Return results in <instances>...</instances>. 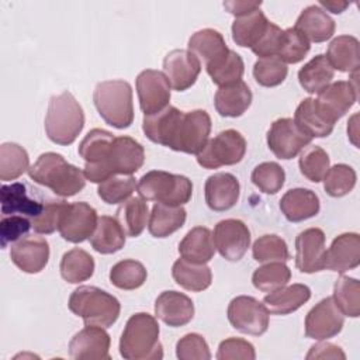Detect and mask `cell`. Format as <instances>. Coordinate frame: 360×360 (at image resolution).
Instances as JSON below:
<instances>
[{"mask_svg": "<svg viewBox=\"0 0 360 360\" xmlns=\"http://www.w3.org/2000/svg\"><path fill=\"white\" fill-rule=\"evenodd\" d=\"M142 129L155 143L197 155L208 142L211 118L205 110L180 111L167 105L153 115H143Z\"/></svg>", "mask_w": 360, "mask_h": 360, "instance_id": "obj_1", "label": "cell"}, {"mask_svg": "<svg viewBox=\"0 0 360 360\" xmlns=\"http://www.w3.org/2000/svg\"><path fill=\"white\" fill-rule=\"evenodd\" d=\"M28 176L35 183L51 188L59 197H72L86 186L84 173L55 152L42 153L28 169Z\"/></svg>", "mask_w": 360, "mask_h": 360, "instance_id": "obj_2", "label": "cell"}, {"mask_svg": "<svg viewBox=\"0 0 360 360\" xmlns=\"http://www.w3.org/2000/svg\"><path fill=\"white\" fill-rule=\"evenodd\" d=\"M159 323L150 314H134L125 323L120 339V353L128 360H155L163 357L159 342Z\"/></svg>", "mask_w": 360, "mask_h": 360, "instance_id": "obj_3", "label": "cell"}, {"mask_svg": "<svg viewBox=\"0 0 360 360\" xmlns=\"http://www.w3.org/2000/svg\"><path fill=\"white\" fill-rule=\"evenodd\" d=\"M84 127V112L70 91L52 96L45 115V132L56 145H70Z\"/></svg>", "mask_w": 360, "mask_h": 360, "instance_id": "obj_4", "label": "cell"}, {"mask_svg": "<svg viewBox=\"0 0 360 360\" xmlns=\"http://www.w3.org/2000/svg\"><path fill=\"white\" fill-rule=\"evenodd\" d=\"M145 162L143 146L131 136H115L107 158L98 165H84V176L91 183H103L117 174H132Z\"/></svg>", "mask_w": 360, "mask_h": 360, "instance_id": "obj_5", "label": "cell"}, {"mask_svg": "<svg viewBox=\"0 0 360 360\" xmlns=\"http://www.w3.org/2000/svg\"><path fill=\"white\" fill-rule=\"evenodd\" d=\"M69 309L80 316L84 325L101 328L112 326L121 312L120 301L110 292L94 287L80 285L69 297Z\"/></svg>", "mask_w": 360, "mask_h": 360, "instance_id": "obj_6", "label": "cell"}, {"mask_svg": "<svg viewBox=\"0 0 360 360\" xmlns=\"http://www.w3.org/2000/svg\"><path fill=\"white\" fill-rule=\"evenodd\" d=\"M93 103L100 117L117 129L128 128L134 121L132 87L125 80H105L97 83Z\"/></svg>", "mask_w": 360, "mask_h": 360, "instance_id": "obj_7", "label": "cell"}, {"mask_svg": "<svg viewBox=\"0 0 360 360\" xmlns=\"http://www.w3.org/2000/svg\"><path fill=\"white\" fill-rule=\"evenodd\" d=\"M136 190L145 201H156L172 207H181L190 201L193 183L188 177L173 174L163 170H150L145 173Z\"/></svg>", "mask_w": 360, "mask_h": 360, "instance_id": "obj_8", "label": "cell"}, {"mask_svg": "<svg viewBox=\"0 0 360 360\" xmlns=\"http://www.w3.org/2000/svg\"><path fill=\"white\" fill-rule=\"evenodd\" d=\"M246 153V139L236 129H225L210 139L201 152L197 153V162L204 169H218L239 163Z\"/></svg>", "mask_w": 360, "mask_h": 360, "instance_id": "obj_9", "label": "cell"}, {"mask_svg": "<svg viewBox=\"0 0 360 360\" xmlns=\"http://www.w3.org/2000/svg\"><path fill=\"white\" fill-rule=\"evenodd\" d=\"M228 321L240 333L260 336L269 328L266 305L250 295L235 297L228 305Z\"/></svg>", "mask_w": 360, "mask_h": 360, "instance_id": "obj_10", "label": "cell"}, {"mask_svg": "<svg viewBox=\"0 0 360 360\" xmlns=\"http://www.w3.org/2000/svg\"><path fill=\"white\" fill-rule=\"evenodd\" d=\"M269 149L278 159H292L305 146H308L312 138L304 132L292 118L276 120L267 131Z\"/></svg>", "mask_w": 360, "mask_h": 360, "instance_id": "obj_11", "label": "cell"}, {"mask_svg": "<svg viewBox=\"0 0 360 360\" xmlns=\"http://www.w3.org/2000/svg\"><path fill=\"white\" fill-rule=\"evenodd\" d=\"M136 93L143 115H153L169 105L170 84L165 73L145 69L136 76Z\"/></svg>", "mask_w": 360, "mask_h": 360, "instance_id": "obj_12", "label": "cell"}, {"mask_svg": "<svg viewBox=\"0 0 360 360\" xmlns=\"http://www.w3.org/2000/svg\"><path fill=\"white\" fill-rule=\"evenodd\" d=\"M215 249L229 262H239L250 245V232L248 225L240 219L219 221L212 233Z\"/></svg>", "mask_w": 360, "mask_h": 360, "instance_id": "obj_13", "label": "cell"}, {"mask_svg": "<svg viewBox=\"0 0 360 360\" xmlns=\"http://www.w3.org/2000/svg\"><path fill=\"white\" fill-rule=\"evenodd\" d=\"M345 325V315L336 307L332 297L321 300L305 316V335L309 339L326 340L340 333Z\"/></svg>", "mask_w": 360, "mask_h": 360, "instance_id": "obj_14", "label": "cell"}, {"mask_svg": "<svg viewBox=\"0 0 360 360\" xmlns=\"http://www.w3.org/2000/svg\"><path fill=\"white\" fill-rule=\"evenodd\" d=\"M97 221V212L90 204L84 201L72 202L65 208L58 231L65 240L80 243L93 235Z\"/></svg>", "mask_w": 360, "mask_h": 360, "instance_id": "obj_15", "label": "cell"}, {"mask_svg": "<svg viewBox=\"0 0 360 360\" xmlns=\"http://www.w3.org/2000/svg\"><path fill=\"white\" fill-rule=\"evenodd\" d=\"M163 72L173 90L184 91L195 83L201 62L188 49H173L163 59Z\"/></svg>", "mask_w": 360, "mask_h": 360, "instance_id": "obj_16", "label": "cell"}, {"mask_svg": "<svg viewBox=\"0 0 360 360\" xmlns=\"http://www.w3.org/2000/svg\"><path fill=\"white\" fill-rule=\"evenodd\" d=\"M325 233L319 228H308L295 238V266L301 273H316L325 269Z\"/></svg>", "mask_w": 360, "mask_h": 360, "instance_id": "obj_17", "label": "cell"}, {"mask_svg": "<svg viewBox=\"0 0 360 360\" xmlns=\"http://www.w3.org/2000/svg\"><path fill=\"white\" fill-rule=\"evenodd\" d=\"M110 335L101 326L86 325L69 342V356L75 360H108Z\"/></svg>", "mask_w": 360, "mask_h": 360, "instance_id": "obj_18", "label": "cell"}, {"mask_svg": "<svg viewBox=\"0 0 360 360\" xmlns=\"http://www.w3.org/2000/svg\"><path fill=\"white\" fill-rule=\"evenodd\" d=\"M10 257L21 271L37 274L48 264L49 245L41 236L28 235L11 245Z\"/></svg>", "mask_w": 360, "mask_h": 360, "instance_id": "obj_19", "label": "cell"}, {"mask_svg": "<svg viewBox=\"0 0 360 360\" xmlns=\"http://www.w3.org/2000/svg\"><path fill=\"white\" fill-rule=\"evenodd\" d=\"M356 73L353 72V80L345 82L338 80L326 86L322 91L318 93L315 98L319 107L336 122L340 120L356 103L357 100V84Z\"/></svg>", "mask_w": 360, "mask_h": 360, "instance_id": "obj_20", "label": "cell"}, {"mask_svg": "<svg viewBox=\"0 0 360 360\" xmlns=\"http://www.w3.org/2000/svg\"><path fill=\"white\" fill-rule=\"evenodd\" d=\"M188 51L205 65V69H211L222 63L231 49L226 46L219 31L214 28H204L190 37Z\"/></svg>", "mask_w": 360, "mask_h": 360, "instance_id": "obj_21", "label": "cell"}, {"mask_svg": "<svg viewBox=\"0 0 360 360\" xmlns=\"http://www.w3.org/2000/svg\"><path fill=\"white\" fill-rule=\"evenodd\" d=\"M360 264V236L354 232H347L336 236L326 250L325 269L346 273Z\"/></svg>", "mask_w": 360, "mask_h": 360, "instance_id": "obj_22", "label": "cell"}, {"mask_svg": "<svg viewBox=\"0 0 360 360\" xmlns=\"http://www.w3.org/2000/svg\"><path fill=\"white\" fill-rule=\"evenodd\" d=\"M155 315L172 328L188 323L194 316V304L183 292L163 291L155 301Z\"/></svg>", "mask_w": 360, "mask_h": 360, "instance_id": "obj_23", "label": "cell"}, {"mask_svg": "<svg viewBox=\"0 0 360 360\" xmlns=\"http://www.w3.org/2000/svg\"><path fill=\"white\" fill-rule=\"evenodd\" d=\"M205 202L212 211H226L236 205L240 194L238 179L231 173H215L205 181Z\"/></svg>", "mask_w": 360, "mask_h": 360, "instance_id": "obj_24", "label": "cell"}, {"mask_svg": "<svg viewBox=\"0 0 360 360\" xmlns=\"http://www.w3.org/2000/svg\"><path fill=\"white\" fill-rule=\"evenodd\" d=\"M0 204L3 215L21 214L27 218H37L42 211L45 202L31 198L24 183L4 184L0 188Z\"/></svg>", "mask_w": 360, "mask_h": 360, "instance_id": "obj_25", "label": "cell"}, {"mask_svg": "<svg viewBox=\"0 0 360 360\" xmlns=\"http://www.w3.org/2000/svg\"><path fill=\"white\" fill-rule=\"evenodd\" d=\"M294 121L311 138H325L333 131L335 121L319 107L315 98H304L294 114Z\"/></svg>", "mask_w": 360, "mask_h": 360, "instance_id": "obj_26", "label": "cell"}, {"mask_svg": "<svg viewBox=\"0 0 360 360\" xmlns=\"http://www.w3.org/2000/svg\"><path fill=\"white\" fill-rule=\"evenodd\" d=\"M252 91L249 86L239 80L236 83L222 86L217 90L214 104L221 117H240L252 104Z\"/></svg>", "mask_w": 360, "mask_h": 360, "instance_id": "obj_27", "label": "cell"}, {"mask_svg": "<svg viewBox=\"0 0 360 360\" xmlns=\"http://www.w3.org/2000/svg\"><path fill=\"white\" fill-rule=\"evenodd\" d=\"M321 204L318 195L308 188H291L280 200V210L290 222H301L315 217Z\"/></svg>", "mask_w": 360, "mask_h": 360, "instance_id": "obj_28", "label": "cell"}, {"mask_svg": "<svg viewBox=\"0 0 360 360\" xmlns=\"http://www.w3.org/2000/svg\"><path fill=\"white\" fill-rule=\"evenodd\" d=\"M295 28L309 42H325L335 34V21L319 6H308L295 21Z\"/></svg>", "mask_w": 360, "mask_h": 360, "instance_id": "obj_29", "label": "cell"}, {"mask_svg": "<svg viewBox=\"0 0 360 360\" xmlns=\"http://www.w3.org/2000/svg\"><path fill=\"white\" fill-rule=\"evenodd\" d=\"M180 256L191 263L205 264L215 253L212 233L205 226H195L190 229L179 243Z\"/></svg>", "mask_w": 360, "mask_h": 360, "instance_id": "obj_30", "label": "cell"}, {"mask_svg": "<svg viewBox=\"0 0 360 360\" xmlns=\"http://www.w3.org/2000/svg\"><path fill=\"white\" fill-rule=\"evenodd\" d=\"M311 298V290L305 284L284 285L263 298L267 311L274 315H288L301 308Z\"/></svg>", "mask_w": 360, "mask_h": 360, "instance_id": "obj_31", "label": "cell"}, {"mask_svg": "<svg viewBox=\"0 0 360 360\" xmlns=\"http://www.w3.org/2000/svg\"><path fill=\"white\" fill-rule=\"evenodd\" d=\"M326 59L339 72H357L360 63V44L352 35H339L328 46Z\"/></svg>", "mask_w": 360, "mask_h": 360, "instance_id": "obj_32", "label": "cell"}, {"mask_svg": "<svg viewBox=\"0 0 360 360\" xmlns=\"http://www.w3.org/2000/svg\"><path fill=\"white\" fill-rule=\"evenodd\" d=\"M125 235L127 233L115 218L101 215L98 217L97 226L89 239L96 252L101 255H111L124 248Z\"/></svg>", "mask_w": 360, "mask_h": 360, "instance_id": "obj_33", "label": "cell"}, {"mask_svg": "<svg viewBox=\"0 0 360 360\" xmlns=\"http://www.w3.org/2000/svg\"><path fill=\"white\" fill-rule=\"evenodd\" d=\"M270 21L263 11L255 10L246 15L235 17L232 22V39L242 48H253L266 32Z\"/></svg>", "mask_w": 360, "mask_h": 360, "instance_id": "obj_34", "label": "cell"}, {"mask_svg": "<svg viewBox=\"0 0 360 360\" xmlns=\"http://www.w3.org/2000/svg\"><path fill=\"white\" fill-rule=\"evenodd\" d=\"M186 222V210L181 207H172L156 202L148 222V229L155 238H166L179 231Z\"/></svg>", "mask_w": 360, "mask_h": 360, "instance_id": "obj_35", "label": "cell"}, {"mask_svg": "<svg viewBox=\"0 0 360 360\" xmlns=\"http://www.w3.org/2000/svg\"><path fill=\"white\" fill-rule=\"evenodd\" d=\"M174 281L188 291H204L212 283V273L207 264H197L181 259H177L172 269Z\"/></svg>", "mask_w": 360, "mask_h": 360, "instance_id": "obj_36", "label": "cell"}, {"mask_svg": "<svg viewBox=\"0 0 360 360\" xmlns=\"http://www.w3.org/2000/svg\"><path fill=\"white\" fill-rule=\"evenodd\" d=\"M333 76L335 70L322 53L314 56L298 70V82L301 87L311 94L319 93L329 86Z\"/></svg>", "mask_w": 360, "mask_h": 360, "instance_id": "obj_37", "label": "cell"}, {"mask_svg": "<svg viewBox=\"0 0 360 360\" xmlns=\"http://www.w3.org/2000/svg\"><path fill=\"white\" fill-rule=\"evenodd\" d=\"M148 217V204L139 197H129L115 212V219L120 222L124 232L132 238H136L143 232Z\"/></svg>", "mask_w": 360, "mask_h": 360, "instance_id": "obj_38", "label": "cell"}, {"mask_svg": "<svg viewBox=\"0 0 360 360\" xmlns=\"http://www.w3.org/2000/svg\"><path fill=\"white\" fill-rule=\"evenodd\" d=\"M60 276L70 284L89 280L94 273V259L83 249L75 248L62 256L59 264Z\"/></svg>", "mask_w": 360, "mask_h": 360, "instance_id": "obj_39", "label": "cell"}, {"mask_svg": "<svg viewBox=\"0 0 360 360\" xmlns=\"http://www.w3.org/2000/svg\"><path fill=\"white\" fill-rule=\"evenodd\" d=\"M30 169L27 150L14 142H6L0 146V179L11 181Z\"/></svg>", "mask_w": 360, "mask_h": 360, "instance_id": "obj_40", "label": "cell"}, {"mask_svg": "<svg viewBox=\"0 0 360 360\" xmlns=\"http://www.w3.org/2000/svg\"><path fill=\"white\" fill-rule=\"evenodd\" d=\"M114 135L105 129L94 128L91 129L79 145V155L84 159V165H98L101 163L112 145Z\"/></svg>", "mask_w": 360, "mask_h": 360, "instance_id": "obj_41", "label": "cell"}, {"mask_svg": "<svg viewBox=\"0 0 360 360\" xmlns=\"http://www.w3.org/2000/svg\"><path fill=\"white\" fill-rule=\"evenodd\" d=\"M145 266L134 259H125L115 263L110 270V281L121 290H136L146 281Z\"/></svg>", "mask_w": 360, "mask_h": 360, "instance_id": "obj_42", "label": "cell"}, {"mask_svg": "<svg viewBox=\"0 0 360 360\" xmlns=\"http://www.w3.org/2000/svg\"><path fill=\"white\" fill-rule=\"evenodd\" d=\"M332 298L343 315L350 318L360 315V283L356 278L339 277L333 285Z\"/></svg>", "mask_w": 360, "mask_h": 360, "instance_id": "obj_43", "label": "cell"}, {"mask_svg": "<svg viewBox=\"0 0 360 360\" xmlns=\"http://www.w3.org/2000/svg\"><path fill=\"white\" fill-rule=\"evenodd\" d=\"M290 278L291 271L284 264V262H269L267 264H263L253 271L252 283L259 291L273 292L284 287Z\"/></svg>", "mask_w": 360, "mask_h": 360, "instance_id": "obj_44", "label": "cell"}, {"mask_svg": "<svg viewBox=\"0 0 360 360\" xmlns=\"http://www.w3.org/2000/svg\"><path fill=\"white\" fill-rule=\"evenodd\" d=\"M311 42L295 28H287L281 34L277 58L284 63H298L301 62L311 49Z\"/></svg>", "mask_w": 360, "mask_h": 360, "instance_id": "obj_45", "label": "cell"}, {"mask_svg": "<svg viewBox=\"0 0 360 360\" xmlns=\"http://www.w3.org/2000/svg\"><path fill=\"white\" fill-rule=\"evenodd\" d=\"M329 156L328 153L316 145L305 146L301 152L298 165L304 177L312 183L322 181L323 176L329 169Z\"/></svg>", "mask_w": 360, "mask_h": 360, "instance_id": "obj_46", "label": "cell"}, {"mask_svg": "<svg viewBox=\"0 0 360 360\" xmlns=\"http://www.w3.org/2000/svg\"><path fill=\"white\" fill-rule=\"evenodd\" d=\"M356 172L352 166L339 163L328 169L323 176V188L330 197H343L356 186Z\"/></svg>", "mask_w": 360, "mask_h": 360, "instance_id": "obj_47", "label": "cell"}, {"mask_svg": "<svg viewBox=\"0 0 360 360\" xmlns=\"http://www.w3.org/2000/svg\"><path fill=\"white\" fill-rule=\"evenodd\" d=\"M135 179L132 174H117L98 184L97 194L107 204H120L127 201L135 191Z\"/></svg>", "mask_w": 360, "mask_h": 360, "instance_id": "obj_48", "label": "cell"}, {"mask_svg": "<svg viewBox=\"0 0 360 360\" xmlns=\"http://www.w3.org/2000/svg\"><path fill=\"white\" fill-rule=\"evenodd\" d=\"M253 259L259 263L269 262H287L290 260V252L283 238L277 235H263L255 240L252 248Z\"/></svg>", "mask_w": 360, "mask_h": 360, "instance_id": "obj_49", "label": "cell"}, {"mask_svg": "<svg viewBox=\"0 0 360 360\" xmlns=\"http://www.w3.org/2000/svg\"><path fill=\"white\" fill-rule=\"evenodd\" d=\"M288 73L287 65L277 56L259 58L253 65L255 80L263 87H274L281 84Z\"/></svg>", "mask_w": 360, "mask_h": 360, "instance_id": "obj_50", "label": "cell"}, {"mask_svg": "<svg viewBox=\"0 0 360 360\" xmlns=\"http://www.w3.org/2000/svg\"><path fill=\"white\" fill-rule=\"evenodd\" d=\"M285 180L284 169L276 162H263L252 172L253 184L266 194H276L281 190Z\"/></svg>", "mask_w": 360, "mask_h": 360, "instance_id": "obj_51", "label": "cell"}, {"mask_svg": "<svg viewBox=\"0 0 360 360\" xmlns=\"http://www.w3.org/2000/svg\"><path fill=\"white\" fill-rule=\"evenodd\" d=\"M243 72H245L243 60L240 55L232 49L229 51L226 59L222 63H219L215 68L207 69V73L210 75L212 83H215L219 87L242 80Z\"/></svg>", "mask_w": 360, "mask_h": 360, "instance_id": "obj_52", "label": "cell"}, {"mask_svg": "<svg viewBox=\"0 0 360 360\" xmlns=\"http://www.w3.org/2000/svg\"><path fill=\"white\" fill-rule=\"evenodd\" d=\"M69 202L65 200H49L44 205V211L31 219L32 229L37 233H52L58 229L62 214Z\"/></svg>", "mask_w": 360, "mask_h": 360, "instance_id": "obj_53", "label": "cell"}, {"mask_svg": "<svg viewBox=\"0 0 360 360\" xmlns=\"http://www.w3.org/2000/svg\"><path fill=\"white\" fill-rule=\"evenodd\" d=\"M176 356L180 360H210L211 359L208 343L198 333L184 335L176 345Z\"/></svg>", "mask_w": 360, "mask_h": 360, "instance_id": "obj_54", "label": "cell"}, {"mask_svg": "<svg viewBox=\"0 0 360 360\" xmlns=\"http://www.w3.org/2000/svg\"><path fill=\"white\" fill-rule=\"evenodd\" d=\"M32 228L31 219L24 215H8L1 218L0 221V245L3 249L7 245H13L14 242L24 238L28 231Z\"/></svg>", "mask_w": 360, "mask_h": 360, "instance_id": "obj_55", "label": "cell"}, {"mask_svg": "<svg viewBox=\"0 0 360 360\" xmlns=\"http://www.w3.org/2000/svg\"><path fill=\"white\" fill-rule=\"evenodd\" d=\"M218 360H255L256 352L250 342L240 338H229L219 343Z\"/></svg>", "mask_w": 360, "mask_h": 360, "instance_id": "obj_56", "label": "cell"}, {"mask_svg": "<svg viewBox=\"0 0 360 360\" xmlns=\"http://www.w3.org/2000/svg\"><path fill=\"white\" fill-rule=\"evenodd\" d=\"M283 30L276 25L274 22H270L266 32L262 35V38L257 41V44L252 48V52L257 55L259 58H270L276 56L280 45Z\"/></svg>", "mask_w": 360, "mask_h": 360, "instance_id": "obj_57", "label": "cell"}, {"mask_svg": "<svg viewBox=\"0 0 360 360\" xmlns=\"http://www.w3.org/2000/svg\"><path fill=\"white\" fill-rule=\"evenodd\" d=\"M307 359H346V354L339 346L328 342H321L309 349Z\"/></svg>", "mask_w": 360, "mask_h": 360, "instance_id": "obj_58", "label": "cell"}, {"mask_svg": "<svg viewBox=\"0 0 360 360\" xmlns=\"http://www.w3.org/2000/svg\"><path fill=\"white\" fill-rule=\"evenodd\" d=\"M260 6H262V1H246V0L224 1V7L228 10V13L233 14L235 17L246 15L255 10H259Z\"/></svg>", "mask_w": 360, "mask_h": 360, "instance_id": "obj_59", "label": "cell"}, {"mask_svg": "<svg viewBox=\"0 0 360 360\" xmlns=\"http://www.w3.org/2000/svg\"><path fill=\"white\" fill-rule=\"evenodd\" d=\"M319 4L335 14H340L349 6L347 1H325V0H321Z\"/></svg>", "mask_w": 360, "mask_h": 360, "instance_id": "obj_60", "label": "cell"}]
</instances>
